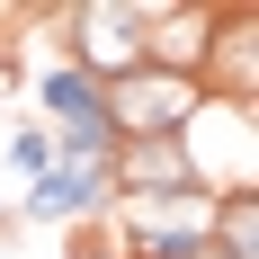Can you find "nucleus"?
I'll use <instances>...</instances> for the list:
<instances>
[{
  "label": "nucleus",
  "mask_w": 259,
  "mask_h": 259,
  "mask_svg": "<svg viewBox=\"0 0 259 259\" xmlns=\"http://www.w3.org/2000/svg\"><path fill=\"white\" fill-rule=\"evenodd\" d=\"M170 143H179L197 197H250V188H259V107L197 99V107H188V125L170 134Z\"/></svg>",
  "instance_id": "1"
},
{
  "label": "nucleus",
  "mask_w": 259,
  "mask_h": 259,
  "mask_svg": "<svg viewBox=\"0 0 259 259\" xmlns=\"http://www.w3.org/2000/svg\"><path fill=\"white\" fill-rule=\"evenodd\" d=\"M63 63L72 72H90L107 90V80H125V72H143V0H72L63 9Z\"/></svg>",
  "instance_id": "2"
},
{
  "label": "nucleus",
  "mask_w": 259,
  "mask_h": 259,
  "mask_svg": "<svg viewBox=\"0 0 259 259\" xmlns=\"http://www.w3.org/2000/svg\"><path fill=\"white\" fill-rule=\"evenodd\" d=\"M197 99L206 90L179 72H125V80H107V125H116V143H170Z\"/></svg>",
  "instance_id": "3"
},
{
  "label": "nucleus",
  "mask_w": 259,
  "mask_h": 259,
  "mask_svg": "<svg viewBox=\"0 0 259 259\" xmlns=\"http://www.w3.org/2000/svg\"><path fill=\"white\" fill-rule=\"evenodd\" d=\"M206 45H214V0H143V72L197 80Z\"/></svg>",
  "instance_id": "4"
},
{
  "label": "nucleus",
  "mask_w": 259,
  "mask_h": 259,
  "mask_svg": "<svg viewBox=\"0 0 259 259\" xmlns=\"http://www.w3.org/2000/svg\"><path fill=\"white\" fill-rule=\"evenodd\" d=\"M197 90L233 99V107H259V18L250 9H214V45L197 63Z\"/></svg>",
  "instance_id": "5"
},
{
  "label": "nucleus",
  "mask_w": 259,
  "mask_h": 259,
  "mask_svg": "<svg viewBox=\"0 0 259 259\" xmlns=\"http://www.w3.org/2000/svg\"><path fill=\"white\" fill-rule=\"evenodd\" d=\"M107 197H116V206H161V197H188V161H179V143H116V161H107Z\"/></svg>",
  "instance_id": "6"
},
{
  "label": "nucleus",
  "mask_w": 259,
  "mask_h": 259,
  "mask_svg": "<svg viewBox=\"0 0 259 259\" xmlns=\"http://www.w3.org/2000/svg\"><path fill=\"white\" fill-rule=\"evenodd\" d=\"M107 206H116V197H107V170L54 161L45 179H27V224H99Z\"/></svg>",
  "instance_id": "7"
},
{
  "label": "nucleus",
  "mask_w": 259,
  "mask_h": 259,
  "mask_svg": "<svg viewBox=\"0 0 259 259\" xmlns=\"http://www.w3.org/2000/svg\"><path fill=\"white\" fill-rule=\"evenodd\" d=\"M36 99H45L54 134H63V125H80V116H99V107H107V90H99L90 72H72V63H45V72H36Z\"/></svg>",
  "instance_id": "8"
},
{
  "label": "nucleus",
  "mask_w": 259,
  "mask_h": 259,
  "mask_svg": "<svg viewBox=\"0 0 259 259\" xmlns=\"http://www.w3.org/2000/svg\"><path fill=\"white\" fill-rule=\"evenodd\" d=\"M214 250H233V259H259V188L250 197H214Z\"/></svg>",
  "instance_id": "9"
},
{
  "label": "nucleus",
  "mask_w": 259,
  "mask_h": 259,
  "mask_svg": "<svg viewBox=\"0 0 259 259\" xmlns=\"http://www.w3.org/2000/svg\"><path fill=\"white\" fill-rule=\"evenodd\" d=\"M9 170H18V179H45V170H54V134L45 125H18V134H9Z\"/></svg>",
  "instance_id": "10"
},
{
  "label": "nucleus",
  "mask_w": 259,
  "mask_h": 259,
  "mask_svg": "<svg viewBox=\"0 0 259 259\" xmlns=\"http://www.w3.org/2000/svg\"><path fill=\"white\" fill-rule=\"evenodd\" d=\"M72 259H125V250H116V233H99V224H72Z\"/></svg>",
  "instance_id": "11"
},
{
  "label": "nucleus",
  "mask_w": 259,
  "mask_h": 259,
  "mask_svg": "<svg viewBox=\"0 0 259 259\" xmlns=\"http://www.w3.org/2000/svg\"><path fill=\"white\" fill-rule=\"evenodd\" d=\"M0 80H18V54H9V36H0Z\"/></svg>",
  "instance_id": "12"
},
{
  "label": "nucleus",
  "mask_w": 259,
  "mask_h": 259,
  "mask_svg": "<svg viewBox=\"0 0 259 259\" xmlns=\"http://www.w3.org/2000/svg\"><path fill=\"white\" fill-rule=\"evenodd\" d=\"M0 224H9V214H0Z\"/></svg>",
  "instance_id": "13"
}]
</instances>
